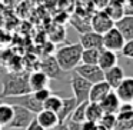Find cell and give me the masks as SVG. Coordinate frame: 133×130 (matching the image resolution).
Returning <instances> with one entry per match:
<instances>
[{"instance_id": "cell-1", "label": "cell", "mask_w": 133, "mask_h": 130, "mask_svg": "<svg viewBox=\"0 0 133 130\" xmlns=\"http://www.w3.org/2000/svg\"><path fill=\"white\" fill-rule=\"evenodd\" d=\"M30 93L29 87V73L26 72H15V73H3L2 74V93L0 100L7 97L27 94Z\"/></svg>"}, {"instance_id": "cell-2", "label": "cell", "mask_w": 133, "mask_h": 130, "mask_svg": "<svg viewBox=\"0 0 133 130\" xmlns=\"http://www.w3.org/2000/svg\"><path fill=\"white\" fill-rule=\"evenodd\" d=\"M82 46L79 43H72L62 46L60 49L56 50L55 53V60L57 61L59 67L63 70L64 73L72 72L80 64V57H82Z\"/></svg>"}, {"instance_id": "cell-3", "label": "cell", "mask_w": 133, "mask_h": 130, "mask_svg": "<svg viewBox=\"0 0 133 130\" xmlns=\"http://www.w3.org/2000/svg\"><path fill=\"white\" fill-rule=\"evenodd\" d=\"M70 86H72L73 97L76 99V103L82 104L84 101H89V93H90V89H92V84L89 81H86L79 74L72 72V74H70Z\"/></svg>"}, {"instance_id": "cell-4", "label": "cell", "mask_w": 133, "mask_h": 130, "mask_svg": "<svg viewBox=\"0 0 133 130\" xmlns=\"http://www.w3.org/2000/svg\"><path fill=\"white\" fill-rule=\"evenodd\" d=\"M3 103H7L10 106H19L23 107V109L29 110V112L37 114L39 112L43 110V106L39 103L37 100L35 99L33 93H27V94H22V96H16V97H7V99H2Z\"/></svg>"}, {"instance_id": "cell-5", "label": "cell", "mask_w": 133, "mask_h": 130, "mask_svg": "<svg viewBox=\"0 0 133 130\" xmlns=\"http://www.w3.org/2000/svg\"><path fill=\"white\" fill-rule=\"evenodd\" d=\"M113 27H115V22L103 10L95 12L92 15V17H90V29H92V32L97 33L100 36H103L104 33H107Z\"/></svg>"}, {"instance_id": "cell-6", "label": "cell", "mask_w": 133, "mask_h": 130, "mask_svg": "<svg viewBox=\"0 0 133 130\" xmlns=\"http://www.w3.org/2000/svg\"><path fill=\"white\" fill-rule=\"evenodd\" d=\"M12 107H13V119L6 129H26L30 121L35 119V113L19 106H12Z\"/></svg>"}, {"instance_id": "cell-7", "label": "cell", "mask_w": 133, "mask_h": 130, "mask_svg": "<svg viewBox=\"0 0 133 130\" xmlns=\"http://www.w3.org/2000/svg\"><path fill=\"white\" fill-rule=\"evenodd\" d=\"M73 72L76 74H79L82 79H84L86 81H89L90 84H96L103 81L104 72L99 69V66H87V64H79Z\"/></svg>"}, {"instance_id": "cell-8", "label": "cell", "mask_w": 133, "mask_h": 130, "mask_svg": "<svg viewBox=\"0 0 133 130\" xmlns=\"http://www.w3.org/2000/svg\"><path fill=\"white\" fill-rule=\"evenodd\" d=\"M40 72L49 77V80H63L66 73L59 67L57 61L55 60L53 56H46L40 63Z\"/></svg>"}, {"instance_id": "cell-9", "label": "cell", "mask_w": 133, "mask_h": 130, "mask_svg": "<svg viewBox=\"0 0 133 130\" xmlns=\"http://www.w3.org/2000/svg\"><path fill=\"white\" fill-rule=\"evenodd\" d=\"M102 37H103V49L110 50V52H113V53L120 52L123 44H124V39L122 37V35L115 29V27L110 29L107 33H104Z\"/></svg>"}, {"instance_id": "cell-10", "label": "cell", "mask_w": 133, "mask_h": 130, "mask_svg": "<svg viewBox=\"0 0 133 130\" xmlns=\"http://www.w3.org/2000/svg\"><path fill=\"white\" fill-rule=\"evenodd\" d=\"M79 44L83 50H100L103 49V37L95 32H87L84 35H80Z\"/></svg>"}, {"instance_id": "cell-11", "label": "cell", "mask_w": 133, "mask_h": 130, "mask_svg": "<svg viewBox=\"0 0 133 130\" xmlns=\"http://www.w3.org/2000/svg\"><path fill=\"white\" fill-rule=\"evenodd\" d=\"M113 92L116 93L120 103H132L133 101V77H124L122 83Z\"/></svg>"}, {"instance_id": "cell-12", "label": "cell", "mask_w": 133, "mask_h": 130, "mask_svg": "<svg viewBox=\"0 0 133 130\" xmlns=\"http://www.w3.org/2000/svg\"><path fill=\"white\" fill-rule=\"evenodd\" d=\"M117 61H119V57L116 53L110 52V50H106V49H100L99 59H97V66L100 70L106 72V70L117 66Z\"/></svg>"}, {"instance_id": "cell-13", "label": "cell", "mask_w": 133, "mask_h": 130, "mask_svg": "<svg viewBox=\"0 0 133 130\" xmlns=\"http://www.w3.org/2000/svg\"><path fill=\"white\" fill-rule=\"evenodd\" d=\"M50 80L43 72L37 70V72L29 73V87L30 92H37L42 89H49Z\"/></svg>"}, {"instance_id": "cell-14", "label": "cell", "mask_w": 133, "mask_h": 130, "mask_svg": "<svg viewBox=\"0 0 133 130\" xmlns=\"http://www.w3.org/2000/svg\"><path fill=\"white\" fill-rule=\"evenodd\" d=\"M115 29L122 35L124 42L132 40L133 39V16L124 15L120 20H117L115 23Z\"/></svg>"}, {"instance_id": "cell-15", "label": "cell", "mask_w": 133, "mask_h": 130, "mask_svg": "<svg viewBox=\"0 0 133 130\" xmlns=\"http://www.w3.org/2000/svg\"><path fill=\"white\" fill-rule=\"evenodd\" d=\"M37 123L43 127L44 130H55L59 126V119L56 113L47 112V110H42L35 116Z\"/></svg>"}, {"instance_id": "cell-16", "label": "cell", "mask_w": 133, "mask_h": 130, "mask_svg": "<svg viewBox=\"0 0 133 130\" xmlns=\"http://www.w3.org/2000/svg\"><path fill=\"white\" fill-rule=\"evenodd\" d=\"M124 77H126V76H124V70L122 69L120 66H115V67H112V69L104 72L103 81H106V83L109 84V87L113 90L122 83V80H123Z\"/></svg>"}, {"instance_id": "cell-17", "label": "cell", "mask_w": 133, "mask_h": 130, "mask_svg": "<svg viewBox=\"0 0 133 130\" xmlns=\"http://www.w3.org/2000/svg\"><path fill=\"white\" fill-rule=\"evenodd\" d=\"M77 103L76 99L73 96H67V97H62V107L57 113V119H59V124L64 123L66 120H69V117L72 116L73 110L76 109Z\"/></svg>"}, {"instance_id": "cell-18", "label": "cell", "mask_w": 133, "mask_h": 130, "mask_svg": "<svg viewBox=\"0 0 133 130\" xmlns=\"http://www.w3.org/2000/svg\"><path fill=\"white\" fill-rule=\"evenodd\" d=\"M112 92V89L109 87V84L106 81H100V83L92 84V89L89 93V103H100L109 93Z\"/></svg>"}, {"instance_id": "cell-19", "label": "cell", "mask_w": 133, "mask_h": 130, "mask_svg": "<svg viewBox=\"0 0 133 130\" xmlns=\"http://www.w3.org/2000/svg\"><path fill=\"white\" fill-rule=\"evenodd\" d=\"M120 100L117 99V96H116V93L110 92L109 94L106 96V97L103 99V100L99 103V106L102 107V110H103V113H109V114H116V112L119 110V107H120Z\"/></svg>"}, {"instance_id": "cell-20", "label": "cell", "mask_w": 133, "mask_h": 130, "mask_svg": "<svg viewBox=\"0 0 133 130\" xmlns=\"http://www.w3.org/2000/svg\"><path fill=\"white\" fill-rule=\"evenodd\" d=\"M103 12L116 23L124 16V2H107Z\"/></svg>"}, {"instance_id": "cell-21", "label": "cell", "mask_w": 133, "mask_h": 130, "mask_svg": "<svg viewBox=\"0 0 133 130\" xmlns=\"http://www.w3.org/2000/svg\"><path fill=\"white\" fill-rule=\"evenodd\" d=\"M103 114H104L103 110H102V107L99 106L97 103H89L87 104V107H86V120L87 121L97 124Z\"/></svg>"}, {"instance_id": "cell-22", "label": "cell", "mask_w": 133, "mask_h": 130, "mask_svg": "<svg viewBox=\"0 0 133 130\" xmlns=\"http://www.w3.org/2000/svg\"><path fill=\"white\" fill-rule=\"evenodd\" d=\"M42 106H43V110H47V112H52L57 114L62 107V97L59 96V93H53L52 96H49L44 100V103Z\"/></svg>"}, {"instance_id": "cell-23", "label": "cell", "mask_w": 133, "mask_h": 130, "mask_svg": "<svg viewBox=\"0 0 133 130\" xmlns=\"http://www.w3.org/2000/svg\"><path fill=\"white\" fill-rule=\"evenodd\" d=\"M13 119V107L7 103H0V127H7Z\"/></svg>"}, {"instance_id": "cell-24", "label": "cell", "mask_w": 133, "mask_h": 130, "mask_svg": "<svg viewBox=\"0 0 133 130\" xmlns=\"http://www.w3.org/2000/svg\"><path fill=\"white\" fill-rule=\"evenodd\" d=\"M100 50H83L80 57V64H87V66H97V59Z\"/></svg>"}, {"instance_id": "cell-25", "label": "cell", "mask_w": 133, "mask_h": 130, "mask_svg": "<svg viewBox=\"0 0 133 130\" xmlns=\"http://www.w3.org/2000/svg\"><path fill=\"white\" fill-rule=\"evenodd\" d=\"M72 24L80 35L92 32V29H90V19H83L82 16H75L72 19Z\"/></svg>"}, {"instance_id": "cell-26", "label": "cell", "mask_w": 133, "mask_h": 130, "mask_svg": "<svg viewBox=\"0 0 133 130\" xmlns=\"http://www.w3.org/2000/svg\"><path fill=\"white\" fill-rule=\"evenodd\" d=\"M87 104H89V101H84V103H82V104H77L76 109L73 110L72 116L69 117V120L76 121V123H83V121L86 120V107H87Z\"/></svg>"}, {"instance_id": "cell-27", "label": "cell", "mask_w": 133, "mask_h": 130, "mask_svg": "<svg viewBox=\"0 0 133 130\" xmlns=\"http://www.w3.org/2000/svg\"><path fill=\"white\" fill-rule=\"evenodd\" d=\"M133 119V109L132 104L122 103L119 110L116 112V120H132Z\"/></svg>"}, {"instance_id": "cell-28", "label": "cell", "mask_w": 133, "mask_h": 130, "mask_svg": "<svg viewBox=\"0 0 133 130\" xmlns=\"http://www.w3.org/2000/svg\"><path fill=\"white\" fill-rule=\"evenodd\" d=\"M102 127H104L106 130H113L116 124V114H109V113H104L102 116V119L99 120V123Z\"/></svg>"}, {"instance_id": "cell-29", "label": "cell", "mask_w": 133, "mask_h": 130, "mask_svg": "<svg viewBox=\"0 0 133 130\" xmlns=\"http://www.w3.org/2000/svg\"><path fill=\"white\" fill-rule=\"evenodd\" d=\"M33 93V96H35V99L39 101L40 104H43L44 103V100H46L49 96H52L53 94V92L50 89H42V90H37V92H32Z\"/></svg>"}, {"instance_id": "cell-30", "label": "cell", "mask_w": 133, "mask_h": 130, "mask_svg": "<svg viewBox=\"0 0 133 130\" xmlns=\"http://www.w3.org/2000/svg\"><path fill=\"white\" fill-rule=\"evenodd\" d=\"M120 53H122L123 57L132 59V60H133V39H132V40L124 42V44H123V47H122Z\"/></svg>"}, {"instance_id": "cell-31", "label": "cell", "mask_w": 133, "mask_h": 130, "mask_svg": "<svg viewBox=\"0 0 133 130\" xmlns=\"http://www.w3.org/2000/svg\"><path fill=\"white\" fill-rule=\"evenodd\" d=\"M113 130H133V119L132 120H116Z\"/></svg>"}, {"instance_id": "cell-32", "label": "cell", "mask_w": 133, "mask_h": 130, "mask_svg": "<svg viewBox=\"0 0 133 130\" xmlns=\"http://www.w3.org/2000/svg\"><path fill=\"white\" fill-rule=\"evenodd\" d=\"M69 130H83V123H76V121L72 120H66L64 121Z\"/></svg>"}, {"instance_id": "cell-33", "label": "cell", "mask_w": 133, "mask_h": 130, "mask_svg": "<svg viewBox=\"0 0 133 130\" xmlns=\"http://www.w3.org/2000/svg\"><path fill=\"white\" fill-rule=\"evenodd\" d=\"M24 130H44V129L37 123V120H36V117H35V119H33V120L29 123V126H27Z\"/></svg>"}, {"instance_id": "cell-34", "label": "cell", "mask_w": 133, "mask_h": 130, "mask_svg": "<svg viewBox=\"0 0 133 130\" xmlns=\"http://www.w3.org/2000/svg\"><path fill=\"white\" fill-rule=\"evenodd\" d=\"M95 127V123H90V121L84 120L83 121V130H92Z\"/></svg>"}, {"instance_id": "cell-35", "label": "cell", "mask_w": 133, "mask_h": 130, "mask_svg": "<svg viewBox=\"0 0 133 130\" xmlns=\"http://www.w3.org/2000/svg\"><path fill=\"white\" fill-rule=\"evenodd\" d=\"M55 130H69L67 129V126H66V123H62V124H59L57 127H56Z\"/></svg>"}, {"instance_id": "cell-36", "label": "cell", "mask_w": 133, "mask_h": 130, "mask_svg": "<svg viewBox=\"0 0 133 130\" xmlns=\"http://www.w3.org/2000/svg\"><path fill=\"white\" fill-rule=\"evenodd\" d=\"M92 130H106V129H104V127H102L100 124H95V127H93Z\"/></svg>"}, {"instance_id": "cell-37", "label": "cell", "mask_w": 133, "mask_h": 130, "mask_svg": "<svg viewBox=\"0 0 133 130\" xmlns=\"http://www.w3.org/2000/svg\"><path fill=\"white\" fill-rule=\"evenodd\" d=\"M130 104H132V109H133V101H132V103H130Z\"/></svg>"}, {"instance_id": "cell-38", "label": "cell", "mask_w": 133, "mask_h": 130, "mask_svg": "<svg viewBox=\"0 0 133 130\" xmlns=\"http://www.w3.org/2000/svg\"><path fill=\"white\" fill-rule=\"evenodd\" d=\"M0 130H3V129H2V127H0Z\"/></svg>"}, {"instance_id": "cell-39", "label": "cell", "mask_w": 133, "mask_h": 130, "mask_svg": "<svg viewBox=\"0 0 133 130\" xmlns=\"http://www.w3.org/2000/svg\"><path fill=\"white\" fill-rule=\"evenodd\" d=\"M0 103H2V100H0Z\"/></svg>"}]
</instances>
